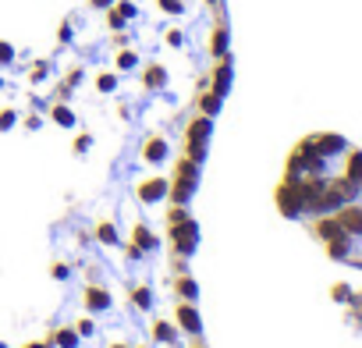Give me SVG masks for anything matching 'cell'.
Instances as JSON below:
<instances>
[{
	"mask_svg": "<svg viewBox=\"0 0 362 348\" xmlns=\"http://www.w3.org/2000/svg\"><path fill=\"white\" fill-rule=\"evenodd\" d=\"M277 203L305 221L327 253L362 270V149L344 135L320 132L295 146Z\"/></svg>",
	"mask_w": 362,
	"mask_h": 348,
	"instance_id": "obj_1",
	"label": "cell"
},
{
	"mask_svg": "<svg viewBox=\"0 0 362 348\" xmlns=\"http://www.w3.org/2000/svg\"><path fill=\"white\" fill-rule=\"evenodd\" d=\"M163 192H167V182H163V178H156V182H146V185L139 189V196H142L146 203H156Z\"/></svg>",
	"mask_w": 362,
	"mask_h": 348,
	"instance_id": "obj_2",
	"label": "cell"
},
{
	"mask_svg": "<svg viewBox=\"0 0 362 348\" xmlns=\"http://www.w3.org/2000/svg\"><path fill=\"white\" fill-rule=\"evenodd\" d=\"M177 320L185 323V327H189L192 334H199V316L192 313V306H177Z\"/></svg>",
	"mask_w": 362,
	"mask_h": 348,
	"instance_id": "obj_3",
	"label": "cell"
},
{
	"mask_svg": "<svg viewBox=\"0 0 362 348\" xmlns=\"http://www.w3.org/2000/svg\"><path fill=\"white\" fill-rule=\"evenodd\" d=\"M89 306H93V309H107V295L93 288V291H89Z\"/></svg>",
	"mask_w": 362,
	"mask_h": 348,
	"instance_id": "obj_4",
	"label": "cell"
},
{
	"mask_svg": "<svg viewBox=\"0 0 362 348\" xmlns=\"http://www.w3.org/2000/svg\"><path fill=\"white\" fill-rule=\"evenodd\" d=\"M156 337H160V341L174 337V327H170V323H156Z\"/></svg>",
	"mask_w": 362,
	"mask_h": 348,
	"instance_id": "obj_5",
	"label": "cell"
},
{
	"mask_svg": "<svg viewBox=\"0 0 362 348\" xmlns=\"http://www.w3.org/2000/svg\"><path fill=\"white\" fill-rule=\"evenodd\" d=\"M177 291L192 298V295H196V284H192V281H177Z\"/></svg>",
	"mask_w": 362,
	"mask_h": 348,
	"instance_id": "obj_6",
	"label": "cell"
},
{
	"mask_svg": "<svg viewBox=\"0 0 362 348\" xmlns=\"http://www.w3.org/2000/svg\"><path fill=\"white\" fill-rule=\"evenodd\" d=\"M57 341H61L64 348H75V334H71V330H61V337H57Z\"/></svg>",
	"mask_w": 362,
	"mask_h": 348,
	"instance_id": "obj_7",
	"label": "cell"
},
{
	"mask_svg": "<svg viewBox=\"0 0 362 348\" xmlns=\"http://www.w3.org/2000/svg\"><path fill=\"white\" fill-rule=\"evenodd\" d=\"M100 238H103V242H114L117 235H114V228H100Z\"/></svg>",
	"mask_w": 362,
	"mask_h": 348,
	"instance_id": "obj_8",
	"label": "cell"
},
{
	"mask_svg": "<svg viewBox=\"0 0 362 348\" xmlns=\"http://www.w3.org/2000/svg\"><path fill=\"white\" fill-rule=\"evenodd\" d=\"M135 242H142V245H153V238H149L146 231H135Z\"/></svg>",
	"mask_w": 362,
	"mask_h": 348,
	"instance_id": "obj_9",
	"label": "cell"
},
{
	"mask_svg": "<svg viewBox=\"0 0 362 348\" xmlns=\"http://www.w3.org/2000/svg\"><path fill=\"white\" fill-rule=\"evenodd\" d=\"M135 302H142V309L149 306V291H135Z\"/></svg>",
	"mask_w": 362,
	"mask_h": 348,
	"instance_id": "obj_10",
	"label": "cell"
},
{
	"mask_svg": "<svg viewBox=\"0 0 362 348\" xmlns=\"http://www.w3.org/2000/svg\"><path fill=\"white\" fill-rule=\"evenodd\" d=\"M33 348H43V344H33Z\"/></svg>",
	"mask_w": 362,
	"mask_h": 348,
	"instance_id": "obj_11",
	"label": "cell"
},
{
	"mask_svg": "<svg viewBox=\"0 0 362 348\" xmlns=\"http://www.w3.org/2000/svg\"><path fill=\"white\" fill-rule=\"evenodd\" d=\"M117 348H121V344H117Z\"/></svg>",
	"mask_w": 362,
	"mask_h": 348,
	"instance_id": "obj_12",
	"label": "cell"
}]
</instances>
